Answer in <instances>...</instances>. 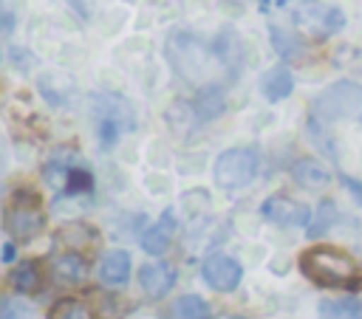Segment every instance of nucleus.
Masks as SVG:
<instances>
[{
  "label": "nucleus",
  "mask_w": 362,
  "mask_h": 319,
  "mask_svg": "<svg viewBox=\"0 0 362 319\" xmlns=\"http://www.w3.org/2000/svg\"><path fill=\"white\" fill-rule=\"evenodd\" d=\"M164 54H167L173 71L184 82H189L195 88H204L209 82H218L221 62L215 56V48H212V42H204L198 34H192V31H173L167 37Z\"/></svg>",
  "instance_id": "f257e3e1"
},
{
  "label": "nucleus",
  "mask_w": 362,
  "mask_h": 319,
  "mask_svg": "<svg viewBox=\"0 0 362 319\" xmlns=\"http://www.w3.org/2000/svg\"><path fill=\"white\" fill-rule=\"evenodd\" d=\"M90 124L102 150H113L122 133L136 130V110L119 93H90Z\"/></svg>",
  "instance_id": "f03ea898"
},
{
  "label": "nucleus",
  "mask_w": 362,
  "mask_h": 319,
  "mask_svg": "<svg viewBox=\"0 0 362 319\" xmlns=\"http://www.w3.org/2000/svg\"><path fill=\"white\" fill-rule=\"evenodd\" d=\"M305 277L322 288H359L356 263L331 246H314L300 257Z\"/></svg>",
  "instance_id": "7ed1b4c3"
},
{
  "label": "nucleus",
  "mask_w": 362,
  "mask_h": 319,
  "mask_svg": "<svg viewBox=\"0 0 362 319\" xmlns=\"http://www.w3.org/2000/svg\"><path fill=\"white\" fill-rule=\"evenodd\" d=\"M3 220H6V231L14 237V240H34L42 229H45V209H42V200L28 192V189H17L8 203H6V212H3Z\"/></svg>",
  "instance_id": "20e7f679"
},
{
  "label": "nucleus",
  "mask_w": 362,
  "mask_h": 319,
  "mask_svg": "<svg viewBox=\"0 0 362 319\" xmlns=\"http://www.w3.org/2000/svg\"><path fill=\"white\" fill-rule=\"evenodd\" d=\"M359 107H362V85L354 82V79H339V82L328 85L311 102V110H314L317 121H328V124L356 116Z\"/></svg>",
  "instance_id": "39448f33"
},
{
  "label": "nucleus",
  "mask_w": 362,
  "mask_h": 319,
  "mask_svg": "<svg viewBox=\"0 0 362 319\" xmlns=\"http://www.w3.org/2000/svg\"><path fill=\"white\" fill-rule=\"evenodd\" d=\"M257 167H260V158H257L255 150H249V147H229V150H223L215 158L212 178H215V183L221 189H240V186L255 181Z\"/></svg>",
  "instance_id": "423d86ee"
},
{
  "label": "nucleus",
  "mask_w": 362,
  "mask_h": 319,
  "mask_svg": "<svg viewBox=\"0 0 362 319\" xmlns=\"http://www.w3.org/2000/svg\"><path fill=\"white\" fill-rule=\"evenodd\" d=\"M294 23L300 28H305L311 37H331L337 31H342L345 25V14L337 6H322V3H308L303 8L294 11Z\"/></svg>",
  "instance_id": "0eeeda50"
},
{
  "label": "nucleus",
  "mask_w": 362,
  "mask_h": 319,
  "mask_svg": "<svg viewBox=\"0 0 362 319\" xmlns=\"http://www.w3.org/2000/svg\"><path fill=\"white\" fill-rule=\"evenodd\" d=\"M240 277H243V268L235 257L229 254H209L204 257L201 263V279L212 288V291H221V294H229L240 285Z\"/></svg>",
  "instance_id": "6e6552de"
},
{
  "label": "nucleus",
  "mask_w": 362,
  "mask_h": 319,
  "mask_svg": "<svg viewBox=\"0 0 362 319\" xmlns=\"http://www.w3.org/2000/svg\"><path fill=\"white\" fill-rule=\"evenodd\" d=\"M212 48H215V56H218V62H221L226 79H235V76L240 73L243 62H246V45H243L240 34H238L232 25H223V28L215 34Z\"/></svg>",
  "instance_id": "1a4fd4ad"
},
{
  "label": "nucleus",
  "mask_w": 362,
  "mask_h": 319,
  "mask_svg": "<svg viewBox=\"0 0 362 319\" xmlns=\"http://www.w3.org/2000/svg\"><path fill=\"white\" fill-rule=\"evenodd\" d=\"M260 215L277 226H308L311 223V209L300 200H291L286 195H272L260 203Z\"/></svg>",
  "instance_id": "9d476101"
},
{
  "label": "nucleus",
  "mask_w": 362,
  "mask_h": 319,
  "mask_svg": "<svg viewBox=\"0 0 362 319\" xmlns=\"http://www.w3.org/2000/svg\"><path fill=\"white\" fill-rule=\"evenodd\" d=\"M175 279H178V271L167 260H156V263H147L139 268V285L150 299L167 296L175 288Z\"/></svg>",
  "instance_id": "9b49d317"
},
{
  "label": "nucleus",
  "mask_w": 362,
  "mask_h": 319,
  "mask_svg": "<svg viewBox=\"0 0 362 319\" xmlns=\"http://www.w3.org/2000/svg\"><path fill=\"white\" fill-rule=\"evenodd\" d=\"M269 42L274 48V54L283 59V62H305L308 59V42L291 31V28H283V25H269Z\"/></svg>",
  "instance_id": "f8f14e48"
},
{
  "label": "nucleus",
  "mask_w": 362,
  "mask_h": 319,
  "mask_svg": "<svg viewBox=\"0 0 362 319\" xmlns=\"http://www.w3.org/2000/svg\"><path fill=\"white\" fill-rule=\"evenodd\" d=\"M130 265H133V260L124 248H110L99 260V279L110 288H119L130 279Z\"/></svg>",
  "instance_id": "ddd939ff"
},
{
  "label": "nucleus",
  "mask_w": 362,
  "mask_h": 319,
  "mask_svg": "<svg viewBox=\"0 0 362 319\" xmlns=\"http://www.w3.org/2000/svg\"><path fill=\"white\" fill-rule=\"evenodd\" d=\"M291 178H294L297 186L311 189V192L325 189V186L331 183L328 167H325L322 161H317V158H300V161H294V164H291Z\"/></svg>",
  "instance_id": "4468645a"
},
{
  "label": "nucleus",
  "mask_w": 362,
  "mask_h": 319,
  "mask_svg": "<svg viewBox=\"0 0 362 319\" xmlns=\"http://www.w3.org/2000/svg\"><path fill=\"white\" fill-rule=\"evenodd\" d=\"M175 226H178V223H175V212H173V209H164L161 220H158L156 226H150V229L141 234V248H144L147 254H153V257L164 254V251L170 248V240H173Z\"/></svg>",
  "instance_id": "2eb2a0df"
},
{
  "label": "nucleus",
  "mask_w": 362,
  "mask_h": 319,
  "mask_svg": "<svg viewBox=\"0 0 362 319\" xmlns=\"http://www.w3.org/2000/svg\"><path fill=\"white\" fill-rule=\"evenodd\" d=\"M260 93L266 102H283L291 90H294V79H291V71L286 65H277V68H269L260 73V82H257Z\"/></svg>",
  "instance_id": "dca6fc26"
},
{
  "label": "nucleus",
  "mask_w": 362,
  "mask_h": 319,
  "mask_svg": "<svg viewBox=\"0 0 362 319\" xmlns=\"http://www.w3.org/2000/svg\"><path fill=\"white\" fill-rule=\"evenodd\" d=\"M51 274H54V279L62 282V285H76V282L85 279L88 263H85L82 254L65 251V254H57V257L51 260Z\"/></svg>",
  "instance_id": "f3484780"
},
{
  "label": "nucleus",
  "mask_w": 362,
  "mask_h": 319,
  "mask_svg": "<svg viewBox=\"0 0 362 319\" xmlns=\"http://www.w3.org/2000/svg\"><path fill=\"white\" fill-rule=\"evenodd\" d=\"M201 121H215L218 116H223L226 110V96H223V85L221 82H209L204 88H198V99L192 102Z\"/></svg>",
  "instance_id": "a211bd4d"
},
{
  "label": "nucleus",
  "mask_w": 362,
  "mask_h": 319,
  "mask_svg": "<svg viewBox=\"0 0 362 319\" xmlns=\"http://www.w3.org/2000/svg\"><path fill=\"white\" fill-rule=\"evenodd\" d=\"M164 119H167V127H170L175 136H184V138H187L189 133H195V127L201 124V116H198L195 104H189V102H184V99H175V102L167 107Z\"/></svg>",
  "instance_id": "6ab92c4d"
},
{
  "label": "nucleus",
  "mask_w": 362,
  "mask_h": 319,
  "mask_svg": "<svg viewBox=\"0 0 362 319\" xmlns=\"http://www.w3.org/2000/svg\"><path fill=\"white\" fill-rule=\"evenodd\" d=\"M339 220V209H337V203L331 200V198H322L320 203H317V212L311 215V223L305 226V234H308V240H317V237H322L334 223Z\"/></svg>",
  "instance_id": "aec40b11"
},
{
  "label": "nucleus",
  "mask_w": 362,
  "mask_h": 319,
  "mask_svg": "<svg viewBox=\"0 0 362 319\" xmlns=\"http://www.w3.org/2000/svg\"><path fill=\"white\" fill-rule=\"evenodd\" d=\"M170 319H212V308L201 296L184 294L170 305Z\"/></svg>",
  "instance_id": "412c9836"
},
{
  "label": "nucleus",
  "mask_w": 362,
  "mask_h": 319,
  "mask_svg": "<svg viewBox=\"0 0 362 319\" xmlns=\"http://www.w3.org/2000/svg\"><path fill=\"white\" fill-rule=\"evenodd\" d=\"M320 319H362V302L354 296H337L320 302Z\"/></svg>",
  "instance_id": "4be33fe9"
},
{
  "label": "nucleus",
  "mask_w": 362,
  "mask_h": 319,
  "mask_svg": "<svg viewBox=\"0 0 362 319\" xmlns=\"http://www.w3.org/2000/svg\"><path fill=\"white\" fill-rule=\"evenodd\" d=\"M93 192V172L85 169L79 161L68 169V181H65V189L59 198H79V195H90Z\"/></svg>",
  "instance_id": "5701e85b"
},
{
  "label": "nucleus",
  "mask_w": 362,
  "mask_h": 319,
  "mask_svg": "<svg viewBox=\"0 0 362 319\" xmlns=\"http://www.w3.org/2000/svg\"><path fill=\"white\" fill-rule=\"evenodd\" d=\"M8 285L17 291V294H31L40 288V271L34 263H17L8 274Z\"/></svg>",
  "instance_id": "b1692460"
},
{
  "label": "nucleus",
  "mask_w": 362,
  "mask_h": 319,
  "mask_svg": "<svg viewBox=\"0 0 362 319\" xmlns=\"http://www.w3.org/2000/svg\"><path fill=\"white\" fill-rule=\"evenodd\" d=\"M48 319H93V313H90V308H88L82 299L68 296V299H59V302L51 308Z\"/></svg>",
  "instance_id": "393cba45"
},
{
  "label": "nucleus",
  "mask_w": 362,
  "mask_h": 319,
  "mask_svg": "<svg viewBox=\"0 0 362 319\" xmlns=\"http://www.w3.org/2000/svg\"><path fill=\"white\" fill-rule=\"evenodd\" d=\"M305 136H308V141H311L320 152H325L328 158H334V161H337V147H334V141L322 133V127L317 124V116H311V119L305 121Z\"/></svg>",
  "instance_id": "a878e982"
},
{
  "label": "nucleus",
  "mask_w": 362,
  "mask_h": 319,
  "mask_svg": "<svg viewBox=\"0 0 362 319\" xmlns=\"http://www.w3.org/2000/svg\"><path fill=\"white\" fill-rule=\"evenodd\" d=\"M206 206H209V192H206V189H187V192L181 195V209H184L189 217L204 215Z\"/></svg>",
  "instance_id": "bb28decb"
},
{
  "label": "nucleus",
  "mask_w": 362,
  "mask_h": 319,
  "mask_svg": "<svg viewBox=\"0 0 362 319\" xmlns=\"http://www.w3.org/2000/svg\"><path fill=\"white\" fill-rule=\"evenodd\" d=\"M8 59H11V65L17 68V71H23V73H28L31 68H34V54L28 51V48H23V45H11L8 48Z\"/></svg>",
  "instance_id": "cd10ccee"
},
{
  "label": "nucleus",
  "mask_w": 362,
  "mask_h": 319,
  "mask_svg": "<svg viewBox=\"0 0 362 319\" xmlns=\"http://www.w3.org/2000/svg\"><path fill=\"white\" fill-rule=\"evenodd\" d=\"M339 183L348 189V195L354 198V203H359L362 206V181H356L354 175H348V172H339Z\"/></svg>",
  "instance_id": "c85d7f7f"
},
{
  "label": "nucleus",
  "mask_w": 362,
  "mask_h": 319,
  "mask_svg": "<svg viewBox=\"0 0 362 319\" xmlns=\"http://www.w3.org/2000/svg\"><path fill=\"white\" fill-rule=\"evenodd\" d=\"M0 319H20L17 311H14V305H11V299H3L0 302Z\"/></svg>",
  "instance_id": "c756f323"
},
{
  "label": "nucleus",
  "mask_w": 362,
  "mask_h": 319,
  "mask_svg": "<svg viewBox=\"0 0 362 319\" xmlns=\"http://www.w3.org/2000/svg\"><path fill=\"white\" fill-rule=\"evenodd\" d=\"M14 31V14L8 8H3V37H8Z\"/></svg>",
  "instance_id": "7c9ffc66"
},
{
  "label": "nucleus",
  "mask_w": 362,
  "mask_h": 319,
  "mask_svg": "<svg viewBox=\"0 0 362 319\" xmlns=\"http://www.w3.org/2000/svg\"><path fill=\"white\" fill-rule=\"evenodd\" d=\"M68 6H71L82 20H88V14H90V11H88V3H85V0H68Z\"/></svg>",
  "instance_id": "2f4dec72"
},
{
  "label": "nucleus",
  "mask_w": 362,
  "mask_h": 319,
  "mask_svg": "<svg viewBox=\"0 0 362 319\" xmlns=\"http://www.w3.org/2000/svg\"><path fill=\"white\" fill-rule=\"evenodd\" d=\"M14 254H17V251H14V243H6V246H3V263H6V265L14 263Z\"/></svg>",
  "instance_id": "473e14b6"
},
{
  "label": "nucleus",
  "mask_w": 362,
  "mask_h": 319,
  "mask_svg": "<svg viewBox=\"0 0 362 319\" xmlns=\"http://www.w3.org/2000/svg\"><path fill=\"white\" fill-rule=\"evenodd\" d=\"M223 319H240V316H223Z\"/></svg>",
  "instance_id": "72a5a7b5"
},
{
  "label": "nucleus",
  "mask_w": 362,
  "mask_h": 319,
  "mask_svg": "<svg viewBox=\"0 0 362 319\" xmlns=\"http://www.w3.org/2000/svg\"><path fill=\"white\" fill-rule=\"evenodd\" d=\"M232 3H246V0H232Z\"/></svg>",
  "instance_id": "f704fd0d"
}]
</instances>
